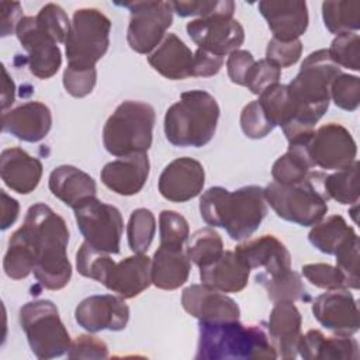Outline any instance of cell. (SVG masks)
Returning <instances> with one entry per match:
<instances>
[{"label": "cell", "mask_w": 360, "mask_h": 360, "mask_svg": "<svg viewBox=\"0 0 360 360\" xmlns=\"http://www.w3.org/2000/svg\"><path fill=\"white\" fill-rule=\"evenodd\" d=\"M48 186L58 200L72 208H76L82 201L97 194L94 179L70 165L55 167L49 174Z\"/></svg>", "instance_id": "f1b7e54d"}, {"label": "cell", "mask_w": 360, "mask_h": 360, "mask_svg": "<svg viewBox=\"0 0 360 360\" xmlns=\"http://www.w3.org/2000/svg\"><path fill=\"white\" fill-rule=\"evenodd\" d=\"M200 214L212 228H225L231 239H248L267 214L264 188L245 186L235 191L224 187H210L200 198Z\"/></svg>", "instance_id": "3957f363"}, {"label": "cell", "mask_w": 360, "mask_h": 360, "mask_svg": "<svg viewBox=\"0 0 360 360\" xmlns=\"http://www.w3.org/2000/svg\"><path fill=\"white\" fill-rule=\"evenodd\" d=\"M75 319L90 333L100 330H122L129 319V308L121 297L111 294L90 295L75 309Z\"/></svg>", "instance_id": "9a60e30c"}, {"label": "cell", "mask_w": 360, "mask_h": 360, "mask_svg": "<svg viewBox=\"0 0 360 360\" xmlns=\"http://www.w3.org/2000/svg\"><path fill=\"white\" fill-rule=\"evenodd\" d=\"M3 69V94H1V105H3V110L6 111L7 107H10L13 103H14V93H15V86H14V82L13 79H10L7 70L4 66H1Z\"/></svg>", "instance_id": "680465c9"}, {"label": "cell", "mask_w": 360, "mask_h": 360, "mask_svg": "<svg viewBox=\"0 0 360 360\" xmlns=\"http://www.w3.org/2000/svg\"><path fill=\"white\" fill-rule=\"evenodd\" d=\"M181 305L198 321H235L240 316L239 305L231 297L204 284H193L183 290Z\"/></svg>", "instance_id": "ac0fdd59"}, {"label": "cell", "mask_w": 360, "mask_h": 360, "mask_svg": "<svg viewBox=\"0 0 360 360\" xmlns=\"http://www.w3.org/2000/svg\"><path fill=\"white\" fill-rule=\"evenodd\" d=\"M224 242L221 235L211 226L195 231L187 246V256L190 262L198 267L215 262L224 253Z\"/></svg>", "instance_id": "8d00e7d4"}, {"label": "cell", "mask_w": 360, "mask_h": 360, "mask_svg": "<svg viewBox=\"0 0 360 360\" xmlns=\"http://www.w3.org/2000/svg\"><path fill=\"white\" fill-rule=\"evenodd\" d=\"M31 249L37 281L46 290H62L72 277L68 259L69 229L65 219L49 205L37 202L25 214L24 224L15 231Z\"/></svg>", "instance_id": "6da1fadb"}, {"label": "cell", "mask_w": 360, "mask_h": 360, "mask_svg": "<svg viewBox=\"0 0 360 360\" xmlns=\"http://www.w3.org/2000/svg\"><path fill=\"white\" fill-rule=\"evenodd\" d=\"M0 18H1V37L13 34L22 18V7L17 1H1L0 3Z\"/></svg>", "instance_id": "9f6ffc18"}, {"label": "cell", "mask_w": 360, "mask_h": 360, "mask_svg": "<svg viewBox=\"0 0 360 360\" xmlns=\"http://www.w3.org/2000/svg\"><path fill=\"white\" fill-rule=\"evenodd\" d=\"M322 18L329 32L340 35L360 28V1L338 0L322 3Z\"/></svg>", "instance_id": "836d02e7"}, {"label": "cell", "mask_w": 360, "mask_h": 360, "mask_svg": "<svg viewBox=\"0 0 360 360\" xmlns=\"http://www.w3.org/2000/svg\"><path fill=\"white\" fill-rule=\"evenodd\" d=\"M298 354L305 360H357L359 343L352 335L326 338L321 330L311 329L301 335Z\"/></svg>", "instance_id": "484cf974"}, {"label": "cell", "mask_w": 360, "mask_h": 360, "mask_svg": "<svg viewBox=\"0 0 360 360\" xmlns=\"http://www.w3.org/2000/svg\"><path fill=\"white\" fill-rule=\"evenodd\" d=\"M198 360H253L277 359L263 323L243 325L235 321L198 323Z\"/></svg>", "instance_id": "277c9868"}, {"label": "cell", "mask_w": 360, "mask_h": 360, "mask_svg": "<svg viewBox=\"0 0 360 360\" xmlns=\"http://www.w3.org/2000/svg\"><path fill=\"white\" fill-rule=\"evenodd\" d=\"M160 245L169 248H183L190 236L187 219L176 211L163 210L159 214Z\"/></svg>", "instance_id": "b9f144b4"}, {"label": "cell", "mask_w": 360, "mask_h": 360, "mask_svg": "<svg viewBox=\"0 0 360 360\" xmlns=\"http://www.w3.org/2000/svg\"><path fill=\"white\" fill-rule=\"evenodd\" d=\"M311 138L312 136L288 142L287 152L280 156L271 167V176L276 183H298L308 176L309 169L315 167L309 155Z\"/></svg>", "instance_id": "4dcf8cb0"}, {"label": "cell", "mask_w": 360, "mask_h": 360, "mask_svg": "<svg viewBox=\"0 0 360 360\" xmlns=\"http://www.w3.org/2000/svg\"><path fill=\"white\" fill-rule=\"evenodd\" d=\"M315 319L336 335H354L359 330V308L347 288L329 290L312 302Z\"/></svg>", "instance_id": "2e32d148"}, {"label": "cell", "mask_w": 360, "mask_h": 360, "mask_svg": "<svg viewBox=\"0 0 360 360\" xmlns=\"http://www.w3.org/2000/svg\"><path fill=\"white\" fill-rule=\"evenodd\" d=\"M205 184L202 165L193 158H179L160 173L158 188L172 202H186L197 197Z\"/></svg>", "instance_id": "e0dca14e"}, {"label": "cell", "mask_w": 360, "mask_h": 360, "mask_svg": "<svg viewBox=\"0 0 360 360\" xmlns=\"http://www.w3.org/2000/svg\"><path fill=\"white\" fill-rule=\"evenodd\" d=\"M330 100L342 110L354 111L360 104V79L340 73L330 84Z\"/></svg>", "instance_id": "f6af8a7d"}, {"label": "cell", "mask_w": 360, "mask_h": 360, "mask_svg": "<svg viewBox=\"0 0 360 360\" xmlns=\"http://www.w3.org/2000/svg\"><path fill=\"white\" fill-rule=\"evenodd\" d=\"M20 325L31 352L38 359H53L68 353L72 340L56 305L49 300H35L20 309Z\"/></svg>", "instance_id": "ba28073f"}, {"label": "cell", "mask_w": 360, "mask_h": 360, "mask_svg": "<svg viewBox=\"0 0 360 360\" xmlns=\"http://www.w3.org/2000/svg\"><path fill=\"white\" fill-rule=\"evenodd\" d=\"M357 173L359 162L354 160L349 167L325 176L323 190L328 198H333L339 204H356L359 200Z\"/></svg>", "instance_id": "d590c367"}, {"label": "cell", "mask_w": 360, "mask_h": 360, "mask_svg": "<svg viewBox=\"0 0 360 360\" xmlns=\"http://www.w3.org/2000/svg\"><path fill=\"white\" fill-rule=\"evenodd\" d=\"M354 235L357 233L350 225H347L343 217L330 215L312 226L308 233V239L319 252L335 255L336 250Z\"/></svg>", "instance_id": "d6a6232c"}, {"label": "cell", "mask_w": 360, "mask_h": 360, "mask_svg": "<svg viewBox=\"0 0 360 360\" xmlns=\"http://www.w3.org/2000/svg\"><path fill=\"white\" fill-rule=\"evenodd\" d=\"M240 128L243 134L250 139H262L267 136L274 125L264 115L259 101H250L240 112Z\"/></svg>", "instance_id": "681fc988"}, {"label": "cell", "mask_w": 360, "mask_h": 360, "mask_svg": "<svg viewBox=\"0 0 360 360\" xmlns=\"http://www.w3.org/2000/svg\"><path fill=\"white\" fill-rule=\"evenodd\" d=\"M35 18L41 30L48 34L56 44L66 41L72 22L60 6L48 3L38 11Z\"/></svg>", "instance_id": "ee69618b"}, {"label": "cell", "mask_w": 360, "mask_h": 360, "mask_svg": "<svg viewBox=\"0 0 360 360\" xmlns=\"http://www.w3.org/2000/svg\"><path fill=\"white\" fill-rule=\"evenodd\" d=\"M156 221L155 215L148 208H136L131 212L127 225V238L129 249L134 253L143 255L155 236Z\"/></svg>", "instance_id": "74e56055"}, {"label": "cell", "mask_w": 360, "mask_h": 360, "mask_svg": "<svg viewBox=\"0 0 360 360\" xmlns=\"http://www.w3.org/2000/svg\"><path fill=\"white\" fill-rule=\"evenodd\" d=\"M260 14L266 18L273 38L288 42L298 39L308 28V7L305 1H260Z\"/></svg>", "instance_id": "ffe728a7"}, {"label": "cell", "mask_w": 360, "mask_h": 360, "mask_svg": "<svg viewBox=\"0 0 360 360\" xmlns=\"http://www.w3.org/2000/svg\"><path fill=\"white\" fill-rule=\"evenodd\" d=\"M309 155L314 166L326 170L349 167L357 155L352 134L340 124L329 122L318 128L309 141Z\"/></svg>", "instance_id": "4fadbf2b"}, {"label": "cell", "mask_w": 360, "mask_h": 360, "mask_svg": "<svg viewBox=\"0 0 360 360\" xmlns=\"http://www.w3.org/2000/svg\"><path fill=\"white\" fill-rule=\"evenodd\" d=\"M35 259L25 240L14 232L8 239V248L3 259V270L7 277L21 280L34 271Z\"/></svg>", "instance_id": "f35d334b"}, {"label": "cell", "mask_w": 360, "mask_h": 360, "mask_svg": "<svg viewBox=\"0 0 360 360\" xmlns=\"http://www.w3.org/2000/svg\"><path fill=\"white\" fill-rule=\"evenodd\" d=\"M256 60L253 55L243 49H236L232 53H229L226 60V70L228 76L232 83L238 86H245L248 83L249 75L255 66Z\"/></svg>", "instance_id": "db71d44e"}, {"label": "cell", "mask_w": 360, "mask_h": 360, "mask_svg": "<svg viewBox=\"0 0 360 360\" xmlns=\"http://www.w3.org/2000/svg\"><path fill=\"white\" fill-rule=\"evenodd\" d=\"M186 30L198 48L218 56L232 53L239 49L245 41V30L242 24L238 20L225 15L193 20L187 22Z\"/></svg>", "instance_id": "5bb4252c"}, {"label": "cell", "mask_w": 360, "mask_h": 360, "mask_svg": "<svg viewBox=\"0 0 360 360\" xmlns=\"http://www.w3.org/2000/svg\"><path fill=\"white\" fill-rule=\"evenodd\" d=\"M1 217H0V228L3 231H6L7 228H10L17 217H18V211H20V204L17 200L11 198L6 191L1 190Z\"/></svg>", "instance_id": "6f0895ef"}, {"label": "cell", "mask_w": 360, "mask_h": 360, "mask_svg": "<svg viewBox=\"0 0 360 360\" xmlns=\"http://www.w3.org/2000/svg\"><path fill=\"white\" fill-rule=\"evenodd\" d=\"M3 131L25 142L42 141L52 127V114L48 105L39 101L24 103L3 112Z\"/></svg>", "instance_id": "d6986e66"}, {"label": "cell", "mask_w": 360, "mask_h": 360, "mask_svg": "<svg viewBox=\"0 0 360 360\" xmlns=\"http://www.w3.org/2000/svg\"><path fill=\"white\" fill-rule=\"evenodd\" d=\"M302 276L315 287L323 290H340L349 288L347 281L338 267L328 263H309L304 264Z\"/></svg>", "instance_id": "7dc6e473"}, {"label": "cell", "mask_w": 360, "mask_h": 360, "mask_svg": "<svg viewBox=\"0 0 360 360\" xmlns=\"http://www.w3.org/2000/svg\"><path fill=\"white\" fill-rule=\"evenodd\" d=\"M173 11L180 17L198 15L200 18H210L214 15L232 17L235 3L231 0H191V1H172Z\"/></svg>", "instance_id": "7bdbcfd3"}, {"label": "cell", "mask_w": 360, "mask_h": 360, "mask_svg": "<svg viewBox=\"0 0 360 360\" xmlns=\"http://www.w3.org/2000/svg\"><path fill=\"white\" fill-rule=\"evenodd\" d=\"M149 159L146 153H134L107 163L100 173L105 187L120 195L138 194L149 176Z\"/></svg>", "instance_id": "7402d4cb"}, {"label": "cell", "mask_w": 360, "mask_h": 360, "mask_svg": "<svg viewBox=\"0 0 360 360\" xmlns=\"http://www.w3.org/2000/svg\"><path fill=\"white\" fill-rule=\"evenodd\" d=\"M150 263L152 260L145 253H135L118 263L114 262L103 285L121 298H134L152 284Z\"/></svg>", "instance_id": "603a6c76"}, {"label": "cell", "mask_w": 360, "mask_h": 360, "mask_svg": "<svg viewBox=\"0 0 360 360\" xmlns=\"http://www.w3.org/2000/svg\"><path fill=\"white\" fill-rule=\"evenodd\" d=\"M301 53L302 42L300 39L283 42L276 38H271L267 44L266 59L278 66L280 69H283L295 65L300 60Z\"/></svg>", "instance_id": "f907efd6"}, {"label": "cell", "mask_w": 360, "mask_h": 360, "mask_svg": "<svg viewBox=\"0 0 360 360\" xmlns=\"http://www.w3.org/2000/svg\"><path fill=\"white\" fill-rule=\"evenodd\" d=\"M96 82V68H76L68 65L63 70V86L66 91L76 98L89 96L94 89Z\"/></svg>", "instance_id": "c3c4849f"}, {"label": "cell", "mask_w": 360, "mask_h": 360, "mask_svg": "<svg viewBox=\"0 0 360 360\" xmlns=\"http://www.w3.org/2000/svg\"><path fill=\"white\" fill-rule=\"evenodd\" d=\"M302 318L294 302L280 301L269 316V339L277 353V357L291 360L298 354V342L301 338Z\"/></svg>", "instance_id": "44dd1931"}, {"label": "cell", "mask_w": 360, "mask_h": 360, "mask_svg": "<svg viewBox=\"0 0 360 360\" xmlns=\"http://www.w3.org/2000/svg\"><path fill=\"white\" fill-rule=\"evenodd\" d=\"M218 118L214 96L204 90L184 91L165 114L166 139L179 148H201L215 135Z\"/></svg>", "instance_id": "5b68a950"}, {"label": "cell", "mask_w": 360, "mask_h": 360, "mask_svg": "<svg viewBox=\"0 0 360 360\" xmlns=\"http://www.w3.org/2000/svg\"><path fill=\"white\" fill-rule=\"evenodd\" d=\"M250 269L235 255L226 250L215 262L200 267V280L204 285L221 292H239L248 285Z\"/></svg>", "instance_id": "83f0119b"}, {"label": "cell", "mask_w": 360, "mask_h": 360, "mask_svg": "<svg viewBox=\"0 0 360 360\" xmlns=\"http://www.w3.org/2000/svg\"><path fill=\"white\" fill-rule=\"evenodd\" d=\"M224 65V56L214 55L205 49L198 48L194 52V77H210L217 75Z\"/></svg>", "instance_id": "11a10c76"}, {"label": "cell", "mask_w": 360, "mask_h": 360, "mask_svg": "<svg viewBox=\"0 0 360 360\" xmlns=\"http://www.w3.org/2000/svg\"><path fill=\"white\" fill-rule=\"evenodd\" d=\"M15 35L27 51L30 72L38 79H49L59 70L62 65V53L58 44L45 34L32 15L20 20Z\"/></svg>", "instance_id": "7c38bea8"}, {"label": "cell", "mask_w": 360, "mask_h": 360, "mask_svg": "<svg viewBox=\"0 0 360 360\" xmlns=\"http://www.w3.org/2000/svg\"><path fill=\"white\" fill-rule=\"evenodd\" d=\"M256 283L263 285L267 297L273 302L280 301H308L309 295L308 291L297 271H292L291 269L280 271L277 274H266L259 273L256 276Z\"/></svg>", "instance_id": "1f68e13d"}, {"label": "cell", "mask_w": 360, "mask_h": 360, "mask_svg": "<svg viewBox=\"0 0 360 360\" xmlns=\"http://www.w3.org/2000/svg\"><path fill=\"white\" fill-rule=\"evenodd\" d=\"M359 236L354 235L346 240L335 253L336 267L342 271L347 281V287L357 290L360 285V270H359Z\"/></svg>", "instance_id": "bcb514c9"}, {"label": "cell", "mask_w": 360, "mask_h": 360, "mask_svg": "<svg viewBox=\"0 0 360 360\" xmlns=\"http://www.w3.org/2000/svg\"><path fill=\"white\" fill-rule=\"evenodd\" d=\"M259 104L274 127H284L295 118V104L287 84H273L259 96Z\"/></svg>", "instance_id": "e575fe53"}, {"label": "cell", "mask_w": 360, "mask_h": 360, "mask_svg": "<svg viewBox=\"0 0 360 360\" xmlns=\"http://www.w3.org/2000/svg\"><path fill=\"white\" fill-rule=\"evenodd\" d=\"M190 270L191 263L183 248L160 245L150 263V280L160 290H176L187 281Z\"/></svg>", "instance_id": "f546056e"}, {"label": "cell", "mask_w": 360, "mask_h": 360, "mask_svg": "<svg viewBox=\"0 0 360 360\" xmlns=\"http://www.w3.org/2000/svg\"><path fill=\"white\" fill-rule=\"evenodd\" d=\"M129 10L127 41L132 51L150 53L166 37L173 22L172 1H132L121 3Z\"/></svg>", "instance_id": "8fae6325"}, {"label": "cell", "mask_w": 360, "mask_h": 360, "mask_svg": "<svg viewBox=\"0 0 360 360\" xmlns=\"http://www.w3.org/2000/svg\"><path fill=\"white\" fill-rule=\"evenodd\" d=\"M155 120V108L150 104L134 100L121 103L103 128L105 150L118 158L146 153L152 146Z\"/></svg>", "instance_id": "52a82bcc"}, {"label": "cell", "mask_w": 360, "mask_h": 360, "mask_svg": "<svg viewBox=\"0 0 360 360\" xmlns=\"http://www.w3.org/2000/svg\"><path fill=\"white\" fill-rule=\"evenodd\" d=\"M323 173L314 172L294 184L273 181L264 188L266 201L280 218L301 226H314L328 212L329 198L323 190Z\"/></svg>", "instance_id": "8992f818"}, {"label": "cell", "mask_w": 360, "mask_h": 360, "mask_svg": "<svg viewBox=\"0 0 360 360\" xmlns=\"http://www.w3.org/2000/svg\"><path fill=\"white\" fill-rule=\"evenodd\" d=\"M112 263L114 260L108 253L91 248L87 242H83L76 253L77 271L87 278L98 281L100 284L104 283Z\"/></svg>", "instance_id": "ab89813d"}, {"label": "cell", "mask_w": 360, "mask_h": 360, "mask_svg": "<svg viewBox=\"0 0 360 360\" xmlns=\"http://www.w3.org/2000/svg\"><path fill=\"white\" fill-rule=\"evenodd\" d=\"M111 21L97 8H79L73 13L65 41L68 65L96 68L110 45Z\"/></svg>", "instance_id": "9c48e42d"}, {"label": "cell", "mask_w": 360, "mask_h": 360, "mask_svg": "<svg viewBox=\"0 0 360 360\" xmlns=\"http://www.w3.org/2000/svg\"><path fill=\"white\" fill-rule=\"evenodd\" d=\"M42 163L21 148H7L0 156V176L4 184L18 193L30 194L42 177Z\"/></svg>", "instance_id": "d4e9b609"}, {"label": "cell", "mask_w": 360, "mask_h": 360, "mask_svg": "<svg viewBox=\"0 0 360 360\" xmlns=\"http://www.w3.org/2000/svg\"><path fill=\"white\" fill-rule=\"evenodd\" d=\"M340 73L342 68L332 62L328 49H318L304 59L300 72L287 84L297 110L295 118L281 128L288 142L315 132V124L330 103V84Z\"/></svg>", "instance_id": "7a4b0ae2"}, {"label": "cell", "mask_w": 360, "mask_h": 360, "mask_svg": "<svg viewBox=\"0 0 360 360\" xmlns=\"http://www.w3.org/2000/svg\"><path fill=\"white\" fill-rule=\"evenodd\" d=\"M328 55L339 68H346L354 72L360 70V37L354 32L336 35L332 41Z\"/></svg>", "instance_id": "60d3db41"}, {"label": "cell", "mask_w": 360, "mask_h": 360, "mask_svg": "<svg viewBox=\"0 0 360 360\" xmlns=\"http://www.w3.org/2000/svg\"><path fill=\"white\" fill-rule=\"evenodd\" d=\"M73 211L84 242L108 255L120 253L124 219L117 207L105 204L97 197H90L82 201Z\"/></svg>", "instance_id": "30bf717a"}, {"label": "cell", "mask_w": 360, "mask_h": 360, "mask_svg": "<svg viewBox=\"0 0 360 360\" xmlns=\"http://www.w3.org/2000/svg\"><path fill=\"white\" fill-rule=\"evenodd\" d=\"M148 62L163 77L183 80L193 76L194 53L176 34H166Z\"/></svg>", "instance_id": "4316f807"}, {"label": "cell", "mask_w": 360, "mask_h": 360, "mask_svg": "<svg viewBox=\"0 0 360 360\" xmlns=\"http://www.w3.org/2000/svg\"><path fill=\"white\" fill-rule=\"evenodd\" d=\"M280 76L281 69L264 58L255 63L249 75L246 87L250 90L252 94L260 96L266 89H269L273 84H277Z\"/></svg>", "instance_id": "816d5d0a"}, {"label": "cell", "mask_w": 360, "mask_h": 360, "mask_svg": "<svg viewBox=\"0 0 360 360\" xmlns=\"http://www.w3.org/2000/svg\"><path fill=\"white\" fill-rule=\"evenodd\" d=\"M235 255L252 270L263 267L266 274H277L291 269L288 249L273 235L246 240L235 248Z\"/></svg>", "instance_id": "cb8c5ba5"}, {"label": "cell", "mask_w": 360, "mask_h": 360, "mask_svg": "<svg viewBox=\"0 0 360 360\" xmlns=\"http://www.w3.org/2000/svg\"><path fill=\"white\" fill-rule=\"evenodd\" d=\"M68 357L76 359H107L108 347L105 342L91 335H79L68 350Z\"/></svg>", "instance_id": "f5cc1de1"}]
</instances>
